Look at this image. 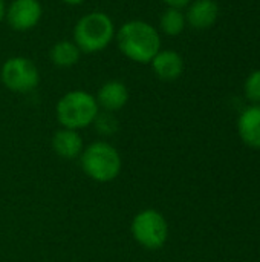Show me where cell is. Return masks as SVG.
<instances>
[{"label": "cell", "mask_w": 260, "mask_h": 262, "mask_svg": "<svg viewBox=\"0 0 260 262\" xmlns=\"http://www.w3.org/2000/svg\"><path fill=\"white\" fill-rule=\"evenodd\" d=\"M115 40L121 54L138 64H150L162 45L159 31L149 21L138 18L121 25Z\"/></svg>", "instance_id": "obj_1"}, {"label": "cell", "mask_w": 260, "mask_h": 262, "mask_svg": "<svg viewBox=\"0 0 260 262\" xmlns=\"http://www.w3.org/2000/svg\"><path fill=\"white\" fill-rule=\"evenodd\" d=\"M116 29L112 17L104 11H90L78 18L74 26V43L84 54H97L109 48Z\"/></svg>", "instance_id": "obj_2"}, {"label": "cell", "mask_w": 260, "mask_h": 262, "mask_svg": "<svg viewBox=\"0 0 260 262\" xmlns=\"http://www.w3.org/2000/svg\"><path fill=\"white\" fill-rule=\"evenodd\" d=\"M98 112L100 106L97 103V98L81 89L64 94L58 100L55 107L58 123L63 127L72 130H78L87 127L89 124H93Z\"/></svg>", "instance_id": "obj_3"}, {"label": "cell", "mask_w": 260, "mask_h": 262, "mask_svg": "<svg viewBox=\"0 0 260 262\" xmlns=\"http://www.w3.org/2000/svg\"><path fill=\"white\" fill-rule=\"evenodd\" d=\"M81 167L89 178L98 183H107L120 175L121 157L112 144L97 141L81 152Z\"/></svg>", "instance_id": "obj_4"}, {"label": "cell", "mask_w": 260, "mask_h": 262, "mask_svg": "<svg viewBox=\"0 0 260 262\" xmlns=\"http://www.w3.org/2000/svg\"><path fill=\"white\" fill-rule=\"evenodd\" d=\"M0 80L9 91L28 94L38 86L40 71L31 58L14 55L3 61L0 68Z\"/></svg>", "instance_id": "obj_5"}, {"label": "cell", "mask_w": 260, "mask_h": 262, "mask_svg": "<svg viewBox=\"0 0 260 262\" xmlns=\"http://www.w3.org/2000/svg\"><path fill=\"white\" fill-rule=\"evenodd\" d=\"M132 235L144 249L158 250L167 241V221L158 210L146 209L133 218Z\"/></svg>", "instance_id": "obj_6"}, {"label": "cell", "mask_w": 260, "mask_h": 262, "mask_svg": "<svg viewBox=\"0 0 260 262\" xmlns=\"http://www.w3.org/2000/svg\"><path fill=\"white\" fill-rule=\"evenodd\" d=\"M43 15V6L38 0H12L6 6L5 20L18 32L34 29Z\"/></svg>", "instance_id": "obj_7"}, {"label": "cell", "mask_w": 260, "mask_h": 262, "mask_svg": "<svg viewBox=\"0 0 260 262\" xmlns=\"http://www.w3.org/2000/svg\"><path fill=\"white\" fill-rule=\"evenodd\" d=\"M155 75L164 81H173L184 72V58L172 49H161L150 61Z\"/></svg>", "instance_id": "obj_8"}, {"label": "cell", "mask_w": 260, "mask_h": 262, "mask_svg": "<svg viewBox=\"0 0 260 262\" xmlns=\"http://www.w3.org/2000/svg\"><path fill=\"white\" fill-rule=\"evenodd\" d=\"M97 103L106 112H116L123 109L129 101V89L120 80H109L106 81L97 94Z\"/></svg>", "instance_id": "obj_9"}, {"label": "cell", "mask_w": 260, "mask_h": 262, "mask_svg": "<svg viewBox=\"0 0 260 262\" xmlns=\"http://www.w3.org/2000/svg\"><path fill=\"white\" fill-rule=\"evenodd\" d=\"M219 6L215 0H193L185 12L187 23L195 29H207L215 25Z\"/></svg>", "instance_id": "obj_10"}, {"label": "cell", "mask_w": 260, "mask_h": 262, "mask_svg": "<svg viewBox=\"0 0 260 262\" xmlns=\"http://www.w3.org/2000/svg\"><path fill=\"white\" fill-rule=\"evenodd\" d=\"M238 130L247 146L260 149V104L250 106L241 114Z\"/></svg>", "instance_id": "obj_11"}, {"label": "cell", "mask_w": 260, "mask_h": 262, "mask_svg": "<svg viewBox=\"0 0 260 262\" xmlns=\"http://www.w3.org/2000/svg\"><path fill=\"white\" fill-rule=\"evenodd\" d=\"M52 149L58 157L66 160H74L83 152V140L77 130L63 127L54 134Z\"/></svg>", "instance_id": "obj_12"}, {"label": "cell", "mask_w": 260, "mask_h": 262, "mask_svg": "<svg viewBox=\"0 0 260 262\" xmlns=\"http://www.w3.org/2000/svg\"><path fill=\"white\" fill-rule=\"evenodd\" d=\"M80 55L81 51L72 40H60L49 51V58L57 68L75 66L80 60Z\"/></svg>", "instance_id": "obj_13"}, {"label": "cell", "mask_w": 260, "mask_h": 262, "mask_svg": "<svg viewBox=\"0 0 260 262\" xmlns=\"http://www.w3.org/2000/svg\"><path fill=\"white\" fill-rule=\"evenodd\" d=\"M185 25H187V20H185V14L182 12V9L167 8L159 17L161 31L170 37L179 35L185 29Z\"/></svg>", "instance_id": "obj_14"}, {"label": "cell", "mask_w": 260, "mask_h": 262, "mask_svg": "<svg viewBox=\"0 0 260 262\" xmlns=\"http://www.w3.org/2000/svg\"><path fill=\"white\" fill-rule=\"evenodd\" d=\"M95 129L98 134L104 135V137H109V135H113L116 130H118V120L113 117L112 112H98L95 121Z\"/></svg>", "instance_id": "obj_15"}, {"label": "cell", "mask_w": 260, "mask_h": 262, "mask_svg": "<svg viewBox=\"0 0 260 262\" xmlns=\"http://www.w3.org/2000/svg\"><path fill=\"white\" fill-rule=\"evenodd\" d=\"M245 95L250 101L260 104V69L250 74L245 81Z\"/></svg>", "instance_id": "obj_16"}, {"label": "cell", "mask_w": 260, "mask_h": 262, "mask_svg": "<svg viewBox=\"0 0 260 262\" xmlns=\"http://www.w3.org/2000/svg\"><path fill=\"white\" fill-rule=\"evenodd\" d=\"M162 3L167 5V8H176V9H182L185 6H188L193 0H161Z\"/></svg>", "instance_id": "obj_17"}, {"label": "cell", "mask_w": 260, "mask_h": 262, "mask_svg": "<svg viewBox=\"0 0 260 262\" xmlns=\"http://www.w3.org/2000/svg\"><path fill=\"white\" fill-rule=\"evenodd\" d=\"M5 14H6V2L0 0V23L5 20Z\"/></svg>", "instance_id": "obj_18"}, {"label": "cell", "mask_w": 260, "mask_h": 262, "mask_svg": "<svg viewBox=\"0 0 260 262\" xmlns=\"http://www.w3.org/2000/svg\"><path fill=\"white\" fill-rule=\"evenodd\" d=\"M61 2L66 3V5H69V6H78V5L84 3L86 0H61Z\"/></svg>", "instance_id": "obj_19"}]
</instances>
